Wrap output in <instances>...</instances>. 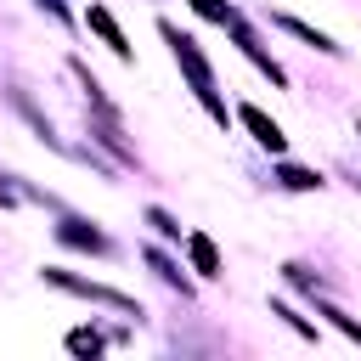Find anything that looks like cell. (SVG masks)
<instances>
[{
    "mask_svg": "<svg viewBox=\"0 0 361 361\" xmlns=\"http://www.w3.org/2000/svg\"><path fill=\"white\" fill-rule=\"evenodd\" d=\"M158 34L169 39V51H175V62H180V73L192 79V90H197V102H203V113H209V118H214V124L226 130V124H231V113H226V102H220V90H214V68H209V56L197 51V39H192V34H180V28L169 23V17L158 23Z\"/></svg>",
    "mask_w": 361,
    "mask_h": 361,
    "instance_id": "6da1fadb",
    "label": "cell"
},
{
    "mask_svg": "<svg viewBox=\"0 0 361 361\" xmlns=\"http://www.w3.org/2000/svg\"><path fill=\"white\" fill-rule=\"evenodd\" d=\"M51 288H62V293H73V299H90V305H113V310H124V316H141V305L130 299V293H118V288H107V282H90V276H79V271H62V265H45L39 271Z\"/></svg>",
    "mask_w": 361,
    "mask_h": 361,
    "instance_id": "7a4b0ae2",
    "label": "cell"
},
{
    "mask_svg": "<svg viewBox=\"0 0 361 361\" xmlns=\"http://www.w3.org/2000/svg\"><path fill=\"white\" fill-rule=\"evenodd\" d=\"M6 102H11V113H17V118H23V124H28V130L51 147V152H68V141H62V135H56V124L34 107V96H28V90H17V85H11V90H6Z\"/></svg>",
    "mask_w": 361,
    "mask_h": 361,
    "instance_id": "3957f363",
    "label": "cell"
},
{
    "mask_svg": "<svg viewBox=\"0 0 361 361\" xmlns=\"http://www.w3.org/2000/svg\"><path fill=\"white\" fill-rule=\"evenodd\" d=\"M56 243H62V248H85V254H107V237H102L90 220H73V214L56 220Z\"/></svg>",
    "mask_w": 361,
    "mask_h": 361,
    "instance_id": "277c9868",
    "label": "cell"
},
{
    "mask_svg": "<svg viewBox=\"0 0 361 361\" xmlns=\"http://www.w3.org/2000/svg\"><path fill=\"white\" fill-rule=\"evenodd\" d=\"M85 23L102 34V45H107L118 62H130V39H124V28L113 23V11H107V6H96V0H90V6H85Z\"/></svg>",
    "mask_w": 361,
    "mask_h": 361,
    "instance_id": "5b68a950",
    "label": "cell"
},
{
    "mask_svg": "<svg viewBox=\"0 0 361 361\" xmlns=\"http://www.w3.org/2000/svg\"><path fill=\"white\" fill-rule=\"evenodd\" d=\"M237 118L248 124V135H254L265 152H288V135H282V124H276V118H265L254 102H248V107H237Z\"/></svg>",
    "mask_w": 361,
    "mask_h": 361,
    "instance_id": "8992f818",
    "label": "cell"
},
{
    "mask_svg": "<svg viewBox=\"0 0 361 361\" xmlns=\"http://www.w3.org/2000/svg\"><path fill=\"white\" fill-rule=\"evenodd\" d=\"M231 34H237V45H243V56H248V62H254V68H259V73H265L271 85H288V73H282V68H276V62H271V56L259 51V39L248 34V23H243V17L231 23Z\"/></svg>",
    "mask_w": 361,
    "mask_h": 361,
    "instance_id": "52a82bcc",
    "label": "cell"
},
{
    "mask_svg": "<svg viewBox=\"0 0 361 361\" xmlns=\"http://www.w3.org/2000/svg\"><path fill=\"white\" fill-rule=\"evenodd\" d=\"M186 259H192L197 276H220V248H214L209 231H186Z\"/></svg>",
    "mask_w": 361,
    "mask_h": 361,
    "instance_id": "ba28073f",
    "label": "cell"
},
{
    "mask_svg": "<svg viewBox=\"0 0 361 361\" xmlns=\"http://www.w3.org/2000/svg\"><path fill=\"white\" fill-rule=\"evenodd\" d=\"M276 28H288V34H293V39H305V45H316V51H322V56H338V51H344V45H338V39H327V34H322V28H310V23H305V17H288V11H276Z\"/></svg>",
    "mask_w": 361,
    "mask_h": 361,
    "instance_id": "9c48e42d",
    "label": "cell"
},
{
    "mask_svg": "<svg viewBox=\"0 0 361 361\" xmlns=\"http://www.w3.org/2000/svg\"><path fill=\"white\" fill-rule=\"evenodd\" d=\"M276 180H282L288 192H322V186H327L316 169H299V164H282V169H276Z\"/></svg>",
    "mask_w": 361,
    "mask_h": 361,
    "instance_id": "30bf717a",
    "label": "cell"
},
{
    "mask_svg": "<svg viewBox=\"0 0 361 361\" xmlns=\"http://www.w3.org/2000/svg\"><path fill=\"white\" fill-rule=\"evenodd\" d=\"M147 265H152V271H158V276H164L169 288H180V293H192V282L180 276V265H175V259H169L164 248H147Z\"/></svg>",
    "mask_w": 361,
    "mask_h": 361,
    "instance_id": "8fae6325",
    "label": "cell"
},
{
    "mask_svg": "<svg viewBox=\"0 0 361 361\" xmlns=\"http://www.w3.org/2000/svg\"><path fill=\"white\" fill-rule=\"evenodd\" d=\"M192 11H197L203 23H220V28L237 23V6H231V0H192Z\"/></svg>",
    "mask_w": 361,
    "mask_h": 361,
    "instance_id": "7c38bea8",
    "label": "cell"
},
{
    "mask_svg": "<svg viewBox=\"0 0 361 361\" xmlns=\"http://www.w3.org/2000/svg\"><path fill=\"white\" fill-rule=\"evenodd\" d=\"M271 316H282V322H288V327H293L299 338H316V322H305V316H299L293 305H282V299H271Z\"/></svg>",
    "mask_w": 361,
    "mask_h": 361,
    "instance_id": "4fadbf2b",
    "label": "cell"
},
{
    "mask_svg": "<svg viewBox=\"0 0 361 361\" xmlns=\"http://www.w3.org/2000/svg\"><path fill=\"white\" fill-rule=\"evenodd\" d=\"M316 310H322V316H327V322H333L344 338H355V344H361V322H355V316H344L338 305H322V299H316Z\"/></svg>",
    "mask_w": 361,
    "mask_h": 361,
    "instance_id": "5bb4252c",
    "label": "cell"
},
{
    "mask_svg": "<svg viewBox=\"0 0 361 361\" xmlns=\"http://www.w3.org/2000/svg\"><path fill=\"white\" fill-rule=\"evenodd\" d=\"M68 350H73V355H102V333L73 327V333H68Z\"/></svg>",
    "mask_w": 361,
    "mask_h": 361,
    "instance_id": "9a60e30c",
    "label": "cell"
},
{
    "mask_svg": "<svg viewBox=\"0 0 361 361\" xmlns=\"http://www.w3.org/2000/svg\"><path fill=\"white\" fill-rule=\"evenodd\" d=\"M147 226H152V231H158V237H169V243H180V226H175V220H169V214H164V209H158V203H152V209H147Z\"/></svg>",
    "mask_w": 361,
    "mask_h": 361,
    "instance_id": "2e32d148",
    "label": "cell"
},
{
    "mask_svg": "<svg viewBox=\"0 0 361 361\" xmlns=\"http://www.w3.org/2000/svg\"><path fill=\"white\" fill-rule=\"evenodd\" d=\"M34 6H39V11H51L56 23H73V11H68V0H34Z\"/></svg>",
    "mask_w": 361,
    "mask_h": 361,
    "instance_id": "e0dca14e",
    "label": "cell"
},
{
    "mask_svg": "<svg viewBox=\"0 0 361 361\" xmlns=\"http://www.w3.org/2000/svg\"><path fill=\"white\" fill-rule=\"evenodd\" d=\"M355 130H361V124H355Z\"/></svg>",
    "mask_w": 361,
    "mask_h": 361,
    "instance_id": "ac0fdd59",
    "label": "cell"
}]
</instances>
